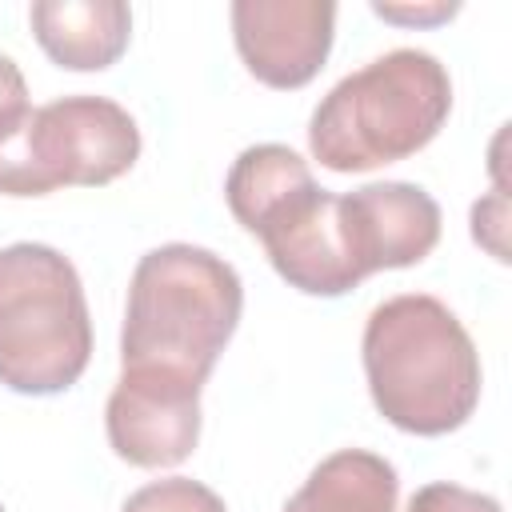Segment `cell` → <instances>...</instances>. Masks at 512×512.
I'll list each match as a JSON object with an SVG mask.
<instances>
[{
    "mask_svg": "<svg viewBox=\"0 0 512 512\" xmlns=\"http://www.w3.org/2000/svg\"><path fill=\"white\" fill-rule=\"evenodd\" d=\"M360 356L376 412L400 432H456L480 404V352L456 312L428 292L376 304Z\"/></svg>",
    "mask_w": 512,
    "mask_h": 512,
    "instance_id": "6da1fadb",
    "label": "cell"
},
{
    "mask_svg": "<svg viewBox=\"0 0 512 512\" xmlns=\"http://www.w3.org/2000/svg\"><path fill=\"white\" fill-rule=\"evenodd\" d=\"M244 308L236 268L196 244H160L140 256L120 328V368L172 372L204 384Z\"/></svg>",
    "mask_w": 512,
    "mask_h": 512,
    "instance_id": "7a4b0ae2",
    "label": "cell"
},
{
    "mask_svg": "<svg viewBox=\"0 0 512 512\" xmlns=\"http://www.w3.org/2000/svg\"><path fill=\"white\" fill-rule=\"evenodd\" d=\"M228 212L252 232L272 268L304 296H344L364 272L348 248L340 196L320 188L288 144L244 148L224 180Z\"/></svg>",
    "mask_w": 512,
    "mask_h": 512,
    "instance_id": "3957f363",
    "label": "cell"
},
{
    "mask_svg": "<svg viewBox=\"0 0 512 512\" xmlns=\"http://www.w3.org/2000/svg\"><path fill=\"white\" fill-rule=\"evenodd\" d=\"M448 112V68L424 48H392L328 88L308 120V148L332 172L384 168L432 144Z\"/></svg>",
    "mask_w": 512,
    "mask_h": 512,
    "instance_id": "277c9868",
    "label": "cell"
},
{
    "mask_svg": "<svg viewBox=\"0 0 512 512\" xmlns=\"http://www.w3.org/2000/svg\"><path fill=\"white\" fill-rule=\"evenodd\" d=\"M92 360L76 264L52 244L0 248V384L20 396L68 392Z\"/></svg>",
    "mask_w": 512,
    "mask_h": 512,
    "instance_id": "5b68a950",
    "label": "cell"
},
{
    "mask_svg": "<svg viewBox=\"0 0 512 512\" xmlns=\"http://www.w3.org/2000/svg\"><path fill=\"white\" fill-rule=\"evenodd\" d=\"M140 156V128L108 96H60L0 132V192L48 196L56 188H100Z\"/></svg>",
    "mask_w": 512,
    "mask_h": 512,
    "instance_id": "8992f818",
    "label": "cell"
},
{
    "mask_svg": "<svg viewBox=\"0 0 512 512\" xmlns=\"http://www.w3.org/2000/svg\"><path fill=\"white\" fill-rule=\"evenodd\" d=\"M196 380L148 368H120L104 408V432L120 460L136 468H172L192 456L200 440Z\"/></svg>",
    "mask_w": 512,
    "mask_h": 512,
    "instance_id": "52a82bcc",
    "label": "cell"
},
{
    "mask_svg": "<svg viewBox=\"0 0 512 512\" xmlns=\"http://www.w3.org/2000/svg\"><path fill=\"white\" fill-rule=\"evenodd\" d=\"M336 36L332 0H236L232 40L248 72L268 88H304Z\"/></svg>",
    "mask_w": 512,
    "mask_h": 512,
    "instance_id": "ba28073f",
    "label": "cell"
},
{
    "mask_svg": "<svg viewBox=\"0 0 512 512\" xmlns=\"http://www.w3.org/2000/svg\"><path fill=\"white\" fill-rule=\"evenodd\" d=\"M340 220L364 276L412 268L440 240V204L408 180H376L340 196Z\"/></svg>",
    "mask_w": 512,
    "mask_h": 512,
    "instance_id": "9c48e42d",
    "label": "cell"
},
{
    "mask_svg": "<svg viewBox=\"0 0 512 512\" xmlns=\"http://www.w3.org/2000/svg\"><path fill=\"white\" fill-rule=\"evenodd\" d=\"M28 20L48 60L68 72L116 64L132 36V8L124 0H36Z\"/></svg>",
    "mask_w": 512,
    "mask_h": 512,
    "instance_id": "30bf717a",
    "label": "cell"
},
{
    "mask_svg": "<svg viewBox=\"0 0 512 512\" xmlns=\"http://www.w3.org/2000/svg\"><path fill=\"white\" fill-rule=\"evenodd\" d=\"M400 476L368 448H340L324 456L284 512H396Z\"/></svg>",
    "mask_w": 512,
    "mask_h": 512,
    "instance_id": "8fae6325",
    "label": "cell"
},
{
    "mask_svg": "<svg viewBox=\"0 0 512 512\" xmlns=\"http://www.w3.org/2000/svg\"><path fill=\"white\" fill-rule=\"evenodd\" d=\"M120 512H228V508L208 484L192 476H164L136 488Z\"/></svg>",
    "mask_w": 512,
    "mask_h": 512,
    "instance_id": "7c38bea8",
    "label": "cell"
},
{
    "mask_svg": "<svg viewBox=\"0 0 512 512\" xmlns=\"http://www.w3.org/2000/svg\"><path fill=\"white\" fill-rule=\"evenodd\" d=\"M404 512H504V508L488 492H472L464 484L432 480V484H424V488H416L408 496V508Z\"/></svg>",
    "mask_w": 512,
    "mask_h": 512,
    "instance_id": "4fadbf2b",
    "label": "cell"
},
{
    "mask_svg": "<svg viewBox=\"0 0 512 512\" xmlns=\"http://www.w3.org/2000/svg\"><path fill=\"white\" fill-rule=\"evenodd\" d=\"M472 240L496 256L500 264H508V192L504 188H492L484 200L472 204Z\"/></svg>",
    "mask_w": 512,
    "mask_h": 512,
    "instance_id": "5bb4252c",
    "label": "cell"
},
{
    "mask_svg": "<svg viewBox=\"0 0 512 512\" xmlns=\"http://www.w3.org/2000/svg\"><path fill=\"white\" fill-rule=\"evenodd\" d=\"M28 112H32V104H28L24 72H20V64L12 56L0 52V132H8L12 124H20Z\"/></svg>",
    "mask_w": 512,
    "mask_h": 512,
    "instance_id": "9a60e30c",
    "label": "cell"
},
{
    "mask_svg": "<svg viewBox=\"0 0 512 512\" xmlns=\"http://www.w3.org/2000/svg\"><path fill=\"white\" fill-rule=\"evenodd\" d=\"M372 12L380 20L392 24H444L460 12V4L452 0H428V4H388V0H372Z\"/></svg>",
    "mask_w": 512,
    "mask_h": 512,
    "instance_id": "2e32d148",
    "label": "cell"
},
{
    "mask_svg": "<svg viewBox=\"0 0 512 512\" xmlns=\"http://www.w3.org/2000/svg\"><path fill=\"white\" fill-rule=\"evenodd\" d=\"M0 512H4V504H0Z\"/></svg>",
    "mask_w": 512,
    "mask_h": 512,
    "instance_id": "e0dca14e",
    "label": "cell"
}]
</instances>
